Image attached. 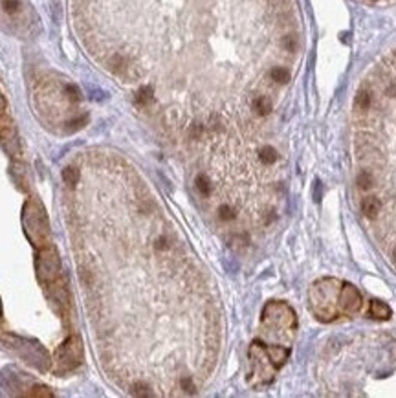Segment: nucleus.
<instances>
[{"mask_svg": "<svg viewBox=\"0 0 396 398\" xmlns=\"http://www.w3.org/2000/svg\"><path fill=\"white\" fill-rule=\"evenodd\" d=\"M83 356H85V349H83V342L79 336H70L68 339L61 343L55 351V372H68L81 365Z\"/></svg>", "mask_w": 396, "mask_h": 398, "instance_id": "2", "label": "nucleus"}, {"mask_svg": "<svg viewBox=\"0 0 396 398\" xmlns=\"http://www.w3.org/2000/svg\"><path fill=\"white\" fill-rule=\"evenodd\" d=\"M2 8L8 15L15 17L22 11V0H2Z\"/></svg>", "mask_w": 396, "mask_h": 398, "instance_id": "9", "label": "nucleus"}, {"mask_svg": "<svg viewBox=\"0 0 396 398\" xmlns=\"http://www.w3.org/2000/svg\"><path fill=\"white\" fill-rule=\"evenodd\" d=\"M0 141L9 154H13V156L21 154V141H18L13 121L8 114L0 116Z\"/></svg>", "mask_w": 396, "mask_h": 398, "instance_id": "5", "label": "nucleus"}, {"mask_svg": "<svg viewBox=\"0 0 396 398\" xmlns=\"http://www.w3.org/2000/svg\"><path fill=\"white\" fill-rule=\"evenodd\" d=\"M63 96H65L70 103H79L83 99V92L75 85H65L63 86Z\"/></svg>", "mask_w": 396, "mask_h": 398, "instance_id": "8", "label": "nucleus"}, {"mask_svg": "<svg viewBox=\"0 0 396 398\" xmlns=\"http://www.w3.org/2000/svg\"><path fill=\"white\" fill-rule=\"evenodd\" d=\"M0 317H2V305H0Z\"/></svg>", "mask_w": 396, "mask_h": 398, "instance_id": "13", "label": "nucleus"}, {"mask_svg": "<svg viewBox=\"0 0 396 398\" xmlns=\"http://www.w3.org/2000/svg\"><path fill=\"white\" fill-rule=\"evenodd\" d=\"M63 180H65L68 185H73L79 182V169L75 167H66L65 171H63Z\"/></svg>", "mask_w": 396, "mask_h": 398, "instance_id": "10", "label": "nucleus"}, {"mask_svg": "<svg viewBox=\"0 0 396 398\" xmlns=\"http://www.w3.org/2000/svg\"><path fill=\"white\" fill-rule=\"evenodd\" d=\"M9 343H11V347H13L22 358L28 359V362H30L31 365H35L37 369H46L48 364H50L46 351H44L41 345H37V343L24 342V339L13 338V336L9 338Z\"/></svg>", "mask_w": 396, "mask_h": 398, "instance_id": "4", "label": "nucleus"}, {"mask_svg": "<svg viewBox=\"0 0 396 398\" xmlns=\"http://www.w3.org/2000/svg\"><path fill=\"white\" fill-rule=\"evenodd\" d=\"M22 226L28 240L35 248H44L50 244V222L44 213L43 204L37 200H28L22 210Z\"/></svg>", "mask_w": 396, "mask_h": 398, "instance_id": "1", "label": "nucleus"}, {"mask_svg": "<svg viewBox=\"0 0 396 398\" xmlns=\"http://www.w3.org/2000/svg\"><path fill=\"white\" fill-rule=\"evenodd\" d=\"M50 287V295H52V301L55 303L57 312L65 317L68 314L70 308V295H68V288H66V282L63 277H57L53 282L48 285Z\"/></svg>", "mask_w": 396, "mask_h": 398, "instance_id": "6", "label": "nucleus"}, {"mask_svg": "<svg viewBox=\"0 0 396 398\" xmlns=\"http://www.w3.org/2000/svg\"><path fill=\"white\" fill-rule=\"evenodd\" d=\"M370 314L372 317H378V319H387L391 316V308L385 303H380V301H372L370 303Z\"/></svg>", "mask_w": 396, "mask_h": 398, "instance_id": "7", "label": "nucleus"}, {"mask_svg": "<svg viewBox=\"0 0 396 398\" xmlns=\"http://www.w3.org/2000/svg\"><path fill=\"white\" fill-rule=\"evenodd\" d=\"M33 391H28V396H43V398H52L53 393L52 391H48V387H44V385H35V387H31Z\"/></svg>", "mask_w": 396, "mask_h": 398, "instance_id": "11", "label": "nucleus"}, {"mask_svg": "<svg viewBox=\"0 0 396 398\" xmlns=\"http://www.w3.org/2000/svg\"><path fill=\"white\" fill-rule=\"evenodd\" d=\"M35 270H37V277L43 285H50L57 277H61V261L59 253L52 244H48L44 248H39L37 259H35Z\"/></svg>", "mask_w": 396, "mask_h": 398, "instance_id": "3", "label": "nucleus"}, {"mask_svg": "<svg viewBox=\"0 0 396 398\" xmlns=\"http://www.w3.org/2000/svg\"><path fill=\"white\" fill-rule=\"evenodd\" d=\"M6 108H8V103H6V98L2 96V92H0V116L6 114Z\"/></svg>", "mask_w": 396, "mask_h": 398, "instance_id": "12", "label": "nucleus"}]
</instances>
